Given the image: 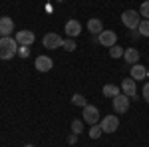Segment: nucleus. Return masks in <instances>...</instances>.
Segmentation results:
<instances>
[{"mask_svg":"<svg viewBox=\"0 0 149 147\" xmlns=\"http://www.w3.org/2000/svg\"><path fill=\"white\" fill-rule=\"evenodd\" d=\"M129 74H131V78L135 79V82H137V79H145V78H147V68L141 66V64H133Z\"/></svg>","mask_w":149,"mask_h":147,"instance_id":"13","label":"nucleus"},{"mask_svg":"<svg viewBox=\"0 0 149 147\" xmlns=\"http://www.w3.org/2000/svg\"><path fill=\"white\" fill-rule=\"evenodd\" d=\"M121 22H123V26H127L129 30H137L139 22H141V16H139L137 10H125L121 14Z\"/></svg>","mask_w":149,"mask_h":147,"instance_id":"2","label":"nucleus"},{"mask_svg":"<svg viewBox=\"0 0 149 147\" xmlns=\"http://www.w3.org/2000/svg\"><path fill=\"white\" fill-rule=\"evenodd\" d=\"M34 66L38 72H50V70L54 68V62H52V58H48V56H38Z\"/></svg>","mask_w":149,"mask_h":147,"instance_id":"9","label":"nucleus"},{"mask_svg":"<svg viewBox=\"0 0 149 147\" xmlns=\"http://www.w3.org/2000/svg\"><path fill=\"white\" fill-rule=\"evenodd\" d=\"M76 141H78V135H76V133H74V135H70V137H68V143H70V145H74Z\"/></svg>","mask_w":149,"mask_h":147,"instance_id":"26","label":"nucleus"},{"mask_svg":"<svg viewBox=\"0 0 149 147\" xmlns=\"http://www.w3.org/2000/svg\"><path fill=\"white\" fill-rule=\"evenodd\" d=\"M123 60H125L127 64L133 66V64H137V62H139V52L135 50V48H127L125 52H123Z\"/></svg>","mask_w":149,"mask_h":147,"instance_id":"15","label":"nucleus"},{"mask_svg":"<svg viewBox=\"0 0 149 147\" xmlns=\"http://www.w3.org/2000/svg\"><path fill=\"white\" fill-rule=\"evenodd\" d=\"M100 125H102L103 133H113V131H117V127H119V119H117V115H105Z\"/></svg>","mask_w":149,"mask_h":147,"instance_id":"4","label":"nucleus"},{"mask_svg":"<svg viewBox=\"0 0 149 147\" xmlns=\"http://www.w3.org/2000/svg\"><path fill=\"white\" fill-rule=\"evenodd\" d=\"M121 90H123V93H125L127 98H133V100L137 98V95H135V90H137V88H135V79L133 78L123 79V82H121Z\"/></svg>","mask_w":149,"mask_h":147,"instance_id":"12","label":"nucleus"},{"mask_svg":"<svg viewBox=\"0 0 149 147\" xmlns=\"http://www.w3.org/2000/svg\"><path fill=\"white\" fill-rule=\"evenodd\" d=\"M123 52H125V50H123L119 44H115V46L109 48V56L111 58H123Z\"/></svg>","mask_w":149,"mask_h":147,"instance_id":"19","label":"nucleus"},{"mask_svg":"<svg viewBox=\"0 0 149 147\" xmlns=\"http://www.w3.org/2000/svg\"><path fill=\"white\" fill-rule=\"evenodd\" d=\"M42 44H44V48H48V50H56V48H62L64 40H62V38H60L56 32H50V34L44 36Z\"/></svg>","mask_w":149,"mask_h":147,"instance_id":"6","label":"nucleus"},{"mask_svg":"<svg viewBox=\"0 0 149 147\" xmlns=\"http://www.w3.org/2000/svg\"><path fill=\"white\" fill-rule=\"evenodd\" d=\"M129 100H131V98H127L125 93L115 95V98H113V109H115V113H125L127 109H129Z\"/></svg>","mask_w":149,"mask_h":147,"instance_id":"7","label":"nucleus"},{"mask_svg":"<svg viewBox=\"0 0 149 147\" xmlns=\"http://www.w3.org/2000/svg\"><path fill=\"white\" fill-rule=\"evenodd\" d=\"M97 42L105 48H111V46L117 44V34L113 30H103L102 34H97Z\"/></svg>","mask_w":149,"mask_h":147,"instance_id":"5","label":"nucleus"},{"mask_svg":"<svg viewBox=\"0 0 149 147\" xmlns=\"http://www.w3.org/2000/svg\"><path fill=\"white\" fill-rule=\"evenodd\" d=\"M12 32H14V20L8 16H2L0 18V36L4 38V36H10Z\"/></svg>","mask_w":149,"mask_h":147,"instance_id":"11","label":"nucleus"},{"mask_svg":"<svg viewBox=\"0 0 149 147\" xmlns=\"http://www.w3.org/2000/svg\"><path fill=\"white\" fill-rule=\"evenodd\" d=\"M72 103H74V105H78V107H81V109H84V107L88 105L86 98H84L81 93H74V98H72Z\"/></svg>","mask_w":149,"mask_h":147,"instance_id":"17","label":"nucleus"},{"mask_svg":"<svg viewBox=\"0 0 149 147\" xmlns=\"http://www.w3.org/2000/svg\"><path fill=\"white\" fill-rule=\"evenodd\" d=\"M137 30H139V34H141V36H149V20H141Z\"/></svg>","mask_w":149,"mask_h":147,"instance_id":"23","label":"nucleus"},{"mask_svg":"<svg viewBox=\"0 0 149 147\" xmlns=\"http://www.w3.org/2000/svg\"><path fill=\"white\" fill-rule=\"evenodd\" d=\"M139 16H143L145 20H149V0H145V2L139 6Z\"/></svg>","mask_w":149,"mask_h":147,"instance_id":"22","label":"nucleus"},{"mask_svg":"<svg viewBox=\"0 0 149 147\" xmlns=\"http://www.w3.org/2000/svg\"><path fill=\"white\" fill-rule=\"evenodd\" d=\"M102 133H103V129H102V125H100V123H95V125L90 127V137H92V139H100Z\"/></svg>","mask_w":149,"mask_h":147,"instance_id":"18","label":"nucleus"},{"mask_svg":"<svg viewBox=\"0 0 149 147\" xmlns=\"http://www.w3.org/2000/svg\"><path fill=\"white\" fill-rule=\"evenodd\" d=\"M64 30H66L68 38H76V36L81 34V24L78 22V20H68L66 26H64Z\"/></svg>","mask_w":149,"mask_h":147,"instance_id":"10","label":"nucleus"},{"mask_svg":"<svg viewBox=\"0 0 149 147\" xmlns=\"http://www.w3.org/2000/svg\"><path fill=\"white\" fill-rule=\"evenodd\" d=\"M81 117H84L86 123H90V125L100 123V109H97L95 105H86V107H84V113H81Z\"/></svg>","mask_w":149,"mask_h":147,"instance_id":"3","label":"nucleus"},{"mask_svg":"<svg viewBox=\"0 0 149 147\" xmlns=\"http://www.w3.org/2000/svg\"><path fill=\"white\" fill-rule=\"evenodd\" d=\"M72 131H74L76 135H80L81 131H84V121H80V119H74V121H72Z\"/></svg>","mask_w":149,"mask_h":147,"instance_id":"20","label":"nucleus"},{"mask_svg":"<svg viewBox=\"0 0 149 147\" xmlns=\"http://www.w3.org/2000/svg\"><path fill=\"white\" fill-rule=\"evenodd\" d=\"M36 40V36L32 30H20V32H16V42L18 46H32Z\"/></svg>","mask_w":149,"mask_h":147,"instance_id":"8","label":"nucleus"},{"mask_svg":"<svg viewBox=\"0 0 149 147\" xmlns=\"http://www.w3.org/2000/svg\"><path fill=\"white\" fill-rule=\"evenodd\" d=\"M18 56L20 58H28L30 56V46H18Z\"/></svg>","mask_w":149,"mask_h":147,"instance_id":"24","label":"nucleus"},{"mask_svg":"<svg viewBox=\"0 0 149 147\" xmlns=\"http://www.w3.org/2000/svg\"><path fill=\"white\" fill-rule=\"evenodd\" d=\"M62 48L66 50V52H74L76 48H78V44L72 40V38H68V40H64V44H62Z\"/></svg>","mask_w":149,"mask_h":147,"instance_id":"21","label":"nucleus"},{"mask_svg":"<svg viewBox=\"0 0 149 147\" xmlns=\"http://www.w3.org/2000/svg\"><path fill=\"white\" fill-rule=\"evenodd\" d=\"M56 2H66V0H56Z\"/></svg>","mask_w":149,"mask_h":147,"instance_id":"28","label":"nucleus"},{"mask_svg":"<svg viewBox=\"0 0 149 147\" xmlns=\"http://www.w3.org/2000/svg\"><path fill=\"white\" fill-rule=\"evenodd\" d=\"M102 91H103V95H105V98H111V100H113L115 95H119V88H117L115 84H105Z\"/></svg>","mask_w":149,"mask_h":147,"instance_id":"16","label":"nucleus"},{"mask_svg":"<svg viewBox=\"0 0 149 147\" xmlns=\"http://www.w3.org/2000/svg\"><path fill=\"white\" fill-rule=\"evenodd\" d=\"M143 100L149 103V82L145 84V86H143Z\"/></svg>","mask_w":149,"mask_h":147,"instance_id":"25","label":"nucleus"},{"mask_svg":"<svg viewBox=\"0 0 149 147\" xmlns=\"http://www.w3.org/2000/svg\"><path fill=\"white\" fill-rule=\"evenodd\" d=\"M147 76H149V70H147Z\"/></svg>","mask_w":149,"mask_h":147,"instance_id":"29","label":"nucleus"},{"mask_svg":"<svg viewBox=\"0 0 149 147\" xmlns=\"http://www.w3.org/2000/svg\"><path fill=\"white\" fill-rule=\"evenodd\" d=\"M86 26H88V30H90L92 34H102V32H103V28H102L103 24H102V20H100V18H90Z\"/></svg>","mask_w":149,"mask_h":147,"instance_id":"14","label":"nucleus"},{"mask_svg":"<svg viewBox=\"0 0 149 147\" xmlns=\"http://www.w3.org/2000/svg\"><path fill=\"white\" fill-rule=\"evenodd\" d=\"M16 54H18L16 38H10V36L0 38V60H12Z\"/></svg>","mask_w":149,"mask_h":147,"instance_id":"1","label":"nucleus"},{"mask_svg":"<svg viewBox=\"0 0 149 147\" xmlns=\"http://www.w3.org/2000/svg\"><path fill=\"white\" fill-rule=\"evenodd\" d=\"M24 147H34V145H32V143H28V145H24Z\"/></svg>","mask_w":149,"mask_h":147,"instance_id":"27","label":"nucleus"}]
</instances>
